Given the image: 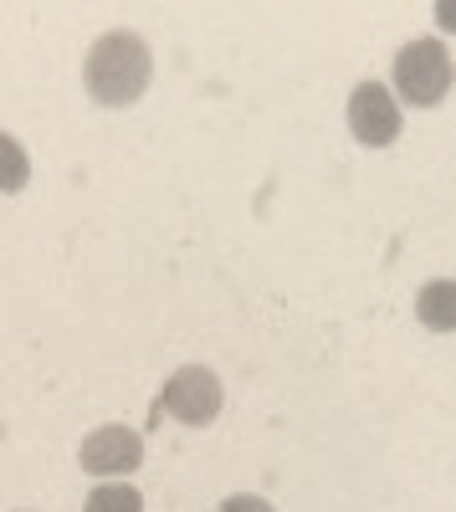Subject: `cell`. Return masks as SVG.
I'll return each instance as SVG.
<instances>
[{
	"label": "cell",
	"instance_id": "1",
	"mask_svg": "<svg viewBox=\"0 0 456 512\" xmlns=\"http://www.w3.org/2000/svg\"><path fill=\"white\" fill-rule=\"evenodd\" d=\"M154 77V57L149 41L134 31H108L88 47V62H82V82H88V98L103 108H129L144 98Z\"/></svg>",
	"mask_w": 456,
	"mask_h": 512
},
{
	"label": "cell",
	"instance_id": "2",
	"mask_svg": "<svg viewBox=\"0 0 456 512\" xmlns=\"http://www.w3.org/2000/svg\"><path fill=\"white\" fill-rule=\"evenodd\" d=\"M451 88V52L441 36H421L395 57V93L416 108H436Z\"/></svg>",
	"mask_w": 456,
	"mask_h": 512
},
{
	"label": "cell",
	"instance_id": "3",
	"mask_svg": "<svg viewBox=\"0 0 456 512\" xmlns=\"http://www.w3.org/2000/svg\"><path fill=\"white\" fill-rule=\"evenodd\" d=\"M221 400H226V390H221L216 369H205V364H185L164 384V410L185 425H211L221 415Z\"/></svg>",
	"mask_w": 456,
	"mask_h": 512
},
{
	"label": "cell",
	"instance_id": "4",
	"mask_svg": "<svg viewBox=\"0 0 456 512\" xmlns=\"http://www.w3.org/2000/svg\"><path fill=\"white\" fill-rule=\"evenodd\" d=\"M349 128L354 139L369 149H385L400 139V103L390 98L385 82H359L354 98H349Z\"/></svg>",
	"mask_w": 456,
	"mask_h": 512
},
{
	"label": "cell",
	"instance_id": "5",
	"mask_svg": "<svg viewBox=\"0 0 456 512\" xmlns=\"http://www.w3.org/2000/svg\"><path fill=\"white\" fill-rule=\"evenodd\" d=\"M139 461H144V441L129 425H98L82 441V472H93V477H129L139 472Z\"/></svg>",
	"mask_w": 456,
	"mask_h": 512
},
{
	"label": "cell",
	"instance_id": "6",
	"mask_svg": "<svg viewBox=\"0 0 456 512\" xmlns=\"http://www.w3.org/2000/svg\"><path fill=\"white\" fill-rule=\"evenodd\" d=\"M416 313H421V323L436 328V333L456 328V287H451V282H431V287H421Z\"/></svg>",
	"mask_w": 456,
	"mask_h": 512
},
{
	"label": "cell",
	"instance_id": "7",
	"mask_svg": "<svg viewBox=\"0 0 456 512\" xmlns=\"http://www.w3.org/2000/svg\"><path fill=\"white\" fill-rule=\"evenodd\" d=\"M26 180H31V159H26V149H21L11 134H0V190L16 195V190H26Z\"/></svg>",
	"mask_w": 456,
	"mask_h": 512
},
{
	"label": "cell",
	"instance_id": "8",
	"mask_svg": "<svg viewBox=\"0 0 456 512\" xmlns=\"http://www.w3.org/2000/svg\"><path fill=\"white\" fill-rule=\"evenodd\" d=\"M82 512H144V497L134 482H108V487L88 492V507Z\"/></svg>",
	"mask_w": 456,
	"mask_h": 512
},
{
	"label": "cell",
	"instance_id": "9",
	"mask_svg": "<svg viewBox=\"0 0 456 512\" xmlns=\"http://www.w3.org/2000/svg\"><path fill=\"white\" fill-rule=\"evenodd\" d=\"M221 512H272V502L267 497H252V492H236V497L221 502Z\"/></svg>",
	"mask_w": 456,
	"mask_h": 512
}]
</instances>
